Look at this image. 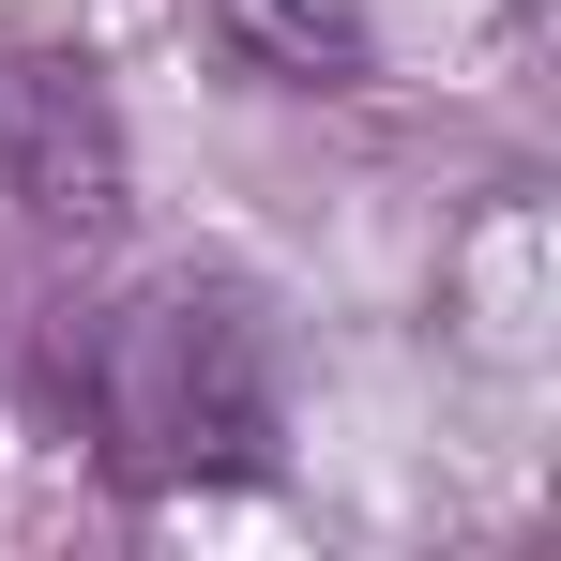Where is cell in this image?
Instances as JSON below:
<instances>
[{"mask_svg": "<svg viewBox=\"0 0 561 561\" xmlns=\"http://www.w3.org/2000/svg\"><path fill=\"white\" fill-rule=\"evenodd\" d=\"M0 197L46 228V243H106L122 228V106L77 46H0Z\"/></svg>", "mask_w": 561, "mask_h": 561, "instance_id": "obj_2", "label": "cell"}, {"mask_svg": "<svg viewBox=\"0 0 561 561\" xmlns=\"http://www.w3.org/2000/svg\"><path fill=\"white\" fill-rule=\"evenodd\" d=\"M197 31L274 92H365V31L334 0H197Z\"/></svg>", "mask_w": 561, "mask_h": 561, "instance_id": "obj_3", "label": "cell"}, {"mask_svg": "<svg viewBox=\"0 0 561 561\" xmlns=\"http://www.w3.org/2000/svg\"><path fill=\"white\" fill-rule=\"evenodd\" d=\"M61 410L122 485H259L274 470V334L228 274L122 288L92 334H61Z\"/></svg>", "mask_w": 561, "mask_h": 561, "instance_id": "obj_1", "label": "cell"}]
</instances>
